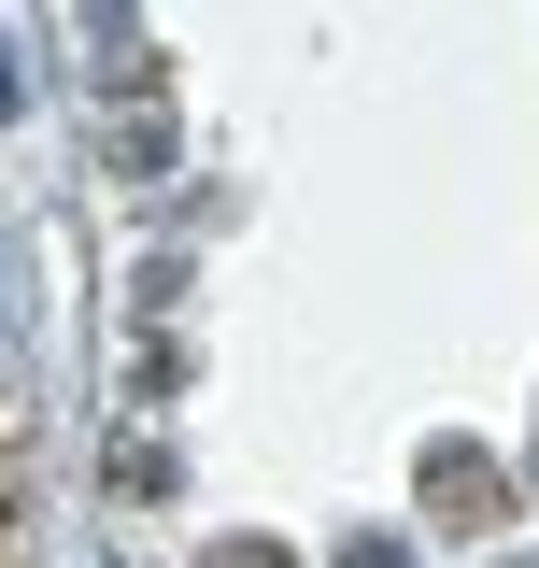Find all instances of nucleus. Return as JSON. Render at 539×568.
<instances>
[{"label": "nucleus", "mask_w": 539, "mask_h": 568, "mask_svg": "<svg viewBox=\"0 0 539 568\" xmlns=\"http://www.w3.org/2000/svg\"><path fill=\"white\" fill-rule=\"evenodd\" d=\"M426 484L455 497V526H482V511H497V469H482V455H426Z\"/></svg>", "instance_id": "nucleus-1"}, {"label": "nucleus", "mask_w": 539, "mask_h": 568, "mask_svg": "<svg viewBox=\"0 0 539 568\" xmlns=\"http://www.w3.org/2000/svg\"><path fill=\"white\" fill-rule=\"evenodd\" d=\"M213 568H284V555H270V540H227V555H213Z\"/></svg>", "instance_id": "nucleus-2"}]
</instances>
